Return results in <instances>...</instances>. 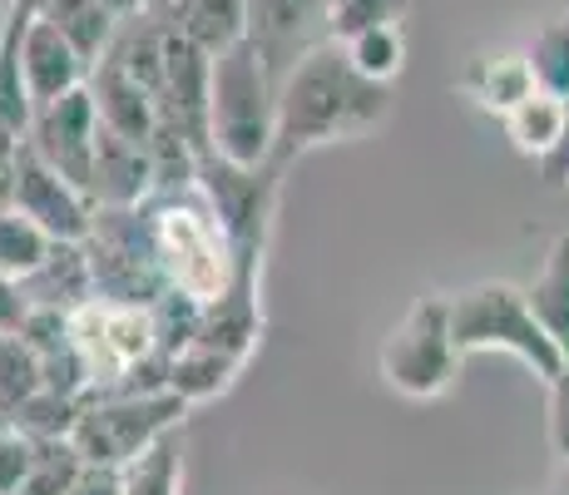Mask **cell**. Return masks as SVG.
<instances>
[{
	"mask_svg": "<svg viewBox=\"0 0 569 495\" xmlns=\"http://www.w3.org/2000/svg\"><path fill=\"white\" fill-rule=\"evenodd\" d=\"M0 426H10V422H6V416H0Z\"/></svg>",
	"mask_w": 569,
	"mask_h": 495,
	"instance_id": "cell-41",
	"label": "cell"
},
{
	"mask_svg": "<svg viewBox=\"0 0 569 495\" xmlns=\"http://www.w3.org/2000/svg\"><path fill=\"white\" fill-rule=\"evenodd\" d=\"M26 317H30V297H26V288H20V278L0 273V333L20 337Z\"/></svg>",
	"mask_w": 569,
	"mask_h": 495,
	"instance_id": "cell-33",
	"label": "cell"
},
{
	"mask_svg": "<svg viewBox=\"0 0 569 495\" xmlns=\"http://www.w3.org/2000/svg\"><path fill=\"white\" fill-rule=\"evenodd\" d=\"M40 16H46L50 26L84 55V65H90V70L109 55V46H114V36H119V26H124V20H119L114 10L104 6V0H50Z\"/></svg>",
	"mask_w": 569,
	"mask_h": 495,
	"instance_id": "cell-19",
	"label": "cell"
},
{
	"mask_svg": "<svg viewBox=\"0 0 569 495\" xmlns=\"http://www.w3.org/2000/svg\"><path fill=\"white\" fill-rule=\"evenodd\" d=\"M149 218H154L159 268L179 297L208 307L238 283V253L228 244L223 224H218V214L203 204L199 189L154 198V204H149Z\"/></svg>",
	"mask_w": 569,
	"mask_h": 495,
	"instance_id": "cell-3",
	"label": "cell"
},
{
	"mask_svg": "<svg viewBox=\"0 0 569 495\" xmlns=\"http://www.w3.org/2000/svg\"><path fill=\"white\" fill-rule=\"evenodd\" d=\"M560 491H565V495H569V476H565V486H560Z\"/></svg>",
	"mask_w": 569,
	"mask_h": 495,
	"instance_id": "cell-39",
	"label": "cell"
},
{
	"mask_svg": "<svg viewBox=\"0 0 569 495\" xmlns=\"http://www.w3.org/2000/svg\"><path fill=\"white\" fill-rule=\"evenodd\" d=\"M238 372H243V362L223 357V352H213V347L189 343L183 352H173L169 357V377H163V387H169L173 396H183L189 406H199V402L223 396L228 387H233Z\"/></svg>",
	"mask_w": 569,
	"mask_h": 495,
	"instance_id": "cell-21",
	"label": "cell"
},
{
	"mask_svg": "<svg viewBox=\"0 0 569 495\" xmlns=\"http://www.w3.org/2000/svg\"><path fill=\"white\" fill-rule=\"evenodd\" d=\"M119 491H124V471H114V466H90V461H84L80 476L70 481V491H64V495H119Z\"/></svg>",
	"mask_w": 569,
	"mask_h": 495,
	"instance_id": "cell-34",
	"label": "cell"
},
{
	"mask_svg": "<svg viewBox=\"0 0 569 495\" xmlns=\"http://www.w3.org/2000/svg\"><path fill=\"white\" fill-rule=\"evenodd\" d=\"M80 412H84L80 396H60V392L40 387L16 416H10V426L26 432L30 442H70L74 426H80Z\"/></svg>",
	"mask_w": 569,
	"mask_h": 495,
	"instance_id": "cell-25",
	"label": "cell"
},
{
	"mask_svg": "<svg viewBox=\"0 0 569 495\" xmlns=\"http://www.w3.org/2000/svg\"><path fill=\"white\" fill-rule=\"evenodd\" d=\"M565 109H569V99L550 95V90H535L530 99H520V105L510 109L500 125H506V139L525 154V159L540 164L545 154L560 145V135H565Z\"/></svg>",
	"mask_w": 569,
	"mask_h": 495,
	"instance_id": "cell-22",
	"label": "cell"
},
{
	"mask_svg": "<svg viewBox=\"0 0 569 495\" xmlns=\"http://www.w3.org/2000/svg\"><path fill=\"white\" fill-rule=\"evenodd\" d=\"M30 307H54V313H74L94 297V268L84 244H54L50 258L40 263L30 278H20Z\"/></svg>",
	"mask_w": 569,
	"mask_h": 495,
	"instance_id": "cell-17",
	"label": "cell"
},
{
	"mask_svg": "<svg viewBox=\"0 0 569 495\" xmlns=\"http://www.w3.org/2000/svg\"><path fill=\"white\" fill-rule=\"evenodd\" d=\"M461 352L451 343V307L441 293H426L401 313L377 352V377L407 402H436L461 377Z\"/></svg>",
	"mask_w": 569,
	"mask_h": 495,
	"instance_id": "cell-6",
	"label": "cell"
},
{
	"mask_svg": "<svg viewBox=\"0 0 569 495\" xmlns=\"http://www.w3.org/2000/svg\"><path fill=\"white\" fill-rule=\"evenodd\" d=\"M119 495H183V432L163 436L154 451L129 461Z\"/></svg>",
	"mask_w": 569,
	"mask_h": 495,
	"instance_id": "cell-24",
	"label": "cell"
},
{
	"mask_svg": "<svg viewBox=\"0 0 569 495\" xmlns=\"http://www.w3.org/2000/svg\"><path fill=\"white\" fill-rule=\"evenodd\" d=\"M16 6H26V10H36V16H40V10L50 6V0H16Z\"/></svg>",
	"mask_w": 569,
	"mask_h": 495,
	"instance_id": "cell-37",
	"label": "cell"
},
{
	"mask_svg": "<svg viewBox=\"0 0 569 495\" xmlns=\"http://www.w3.org/2000/svg\"><path fill=\"white\" fill-rule=\"evenodd\" d=\"M6 30H0V129L6 135H30L36 125V105H30V90H26V65H20V40H26V26L36 10L16 6L6 0Z\"/></svg>",
	"mask_w": 569,
	"mask_h": 495,
	"instance_id": "cell-18",
	"label": "cell"
},
{
	"mask_svg": "<svg viewBox=\"0 0 569 495\" xmlns=\"http://www.w3.org/2000/svg\"><path fill=\"white\" fill-rule=\"evenodd\" d=\"M10 208L26 214L36 228H46L54 244H84L94 234V214H100L90 194H80L70 179H60L30 145H20Z\"/></svg>",
	"mask_w": 569,
	"mask_h": 495,
	"instance_id": "cell-11",
	"label": "cell"
},
{
	"mask_svg": "<svg viewBox=\"0 0 569 495\" xmlns=\"http://www.w3.org/2000/svg\"><path fill=\"white\" fill-rule=\"evenodd\" d=\"M243 40L282 90V80L332 40V0H248Z\"/></svg>",
	"mask_w": 569,
	"mask_h": 495,
	"instance_id": "cell-10",
	"label": "cell"
},
{
	"mask_svg": "<svg viewBox=\"0 0 569 495\" xmlns=\"http://www.w3.org/2000/svg\"><path fill=\"white\" fill-rule=\"evenodd\" d=\"M20 135H6L0 129V208H10V189H16V164H20Z\"/></svg>",
	"mask_w": 569,
	"mask_h": 495,
	"instance_id": "cell-36",
	"label": "cell"
},
{
	"mask_svg": "<svg viewBox=\"0 0 569 495\" xmlns=\"http://www.w3.org/2000/svg\"><path fill=\"white\" fill-rule=\"evenodd\" d=\"M451 307V343L461 357H476V352H506L516 357L535 382L550 387L565 367V352L555 347V337L540 327V317L530 313V297L516 283H476V288L446 297Z\"/></svg>",
	"mask_w": 569,
	"mask_h": 495,
	"instance_id": "cell-2",
	"label": "cell"
},
{
	"mask_svg": "<svg viewBox=\"0 0 569 495\" xmlns=\"http://www.w3.org/2000/svg\"><path fill=\"white\" fill-rule=\"evenodd\" d=\"M84 456L74 451V442H36V471L20 481L16 495H64L70 481L80 476Z\"/></svg>",
	"mask_w": 569,
	"mask_h": 495,
	"instance_id": "cell-29",
	"label": "cell"
},
{
	"mask_svg": "<svg viewBox=\"0 0 569 495\" xmlns=\"http://www.w3.org/2000/svg\"><path fill=\"white\" fill-rule=\"evenodd\" d=\"M525 55H530V70L540 80V90L569 99V16H555Z\"/></svg>",
	"mask_w": 569,
	"mask_h": 495,
	"instance_id": "cell-28",
	"label": "cell"
},
{
	"mask_svg": "<svg viewBox=\"0 0 569 495\" xmlns=\"http://www.w3.org/2000/svg\"><path fill=\"white\" fill-rule=\"evenodd\" d=\"M6 10H10V6H0V30H6Z\"/></svg>",
	"mask_w": 569,
	"mask_h": 495,
	"instance_id": "cell-38",
	"label": "cell"
},
{
	"mask_svg": "<svg viewBox=\"0 0 569 495\" xmlns=\"http://www.w3.org/2000/svg\"><path fill=\"white\" fill-rule=\"evenodd\" d=\"M545 392H550V451L569 466V357Z\"/></svg>",
	"mask_w": 569,
	"mask_h": 495,
	"instance_id": "cell-32",
	"label": "cell"
},
{
	"mask_svg": "<svg viewBox=\"0 0 569 495\" xmlns=\"http://www.w3.org/2000/svg\"><path fill=\"white\" fill-rule=\"evenodd\" d=\"M30 471H36V442L16 426H0V495H16Z\"/></svg>",
	"mask_w": 569,
	"mask_h": 495,
	"instance_id": "cell-31",
	"label": "cell"
},
{
	"mask_svg": "<svg viewBox=\"0 0 569 495\" xmlns=\"http://www.w3.org/2000/svg\"><path fill=\"white\" fill-rule=\"evenodd\" d=\"M456 90H461L476 109L506 119L520 99H530L540 90V80H535V70H530V55L500 50V55H476V60L456 75Z\"/></svg>",
	"mask_w": 569,
	"mask_h": 495,
	"instance_id": "cell-16",
	"label": "cell"
},
{
	"mask_svg": "<svg viewBox=\"0 0 569 495\" xmlns=\"http://www.w3.org/2000/svg\"><path fill=\"white\" fill-rule=\"evenodd\" d=\"M90 95H94V115H100V125L109 135L149 149V139H154V129H159V99L149 95L144 85L129 80L119 65L100 60L90 70Z\"/></svg>",
	"mask_w": 569,
	"mask_h": 495,
	"instance_id": "cell-15",
	"label": "cell"
},
{
	"mask_svg": "<svg viewBox=\"0 0 569 495\" xmlns=\"http://www.w3.org/2000/svg\"><path fill=\"white\" fill-rule=\"evenodd\" d=\"M391 115V85H377L352 70L342 40L312 50L278 90V139H272V169L288 174L302 154L322 145L367 139Z\"/></svg>",
	"mask_w": 569,
	"mask_h": 495,
	"instance_id": "cell-1",
	"label": "cell"
},
{
	"mask_svg": "<svg viewBox=\"0 0 569 495\" xmlns=\"http://www.w3.org/2000/svg\"><path fill=\"white\" fill-rule=\"evenodd\" d=\"M40 387H46V372H40L36 352L26 347V337L0 333V416L10 422Z\"/></svg>",
	"mask_w": 569,
	"mask_h": 495,
	"instance_id": "cell-27",
	"label": "cell"
},
{
	"mask_svg": "<svg viewBox=\"0 0 569 495\" xmlns=\"http://www.w3.org/2000/svg\"><path fill=\"white\" fill-rule=\"evenodd\" d=\"M416 0H332V40H352L377 26H401Z\"/></svg>",
	"mask_w": 569,
	"mask_h": 495,
	"instance_id": "cell-30",
	"label": "cell"
},
{
	"mask_svg": "<svg viewBox=\"0 0 569 495\" xmlns=\"http://www.w3.org/2000/svg\"><path fill=\"white\" fill-rule=\"evenodd\" d=\"M278 139V85L262 70L248 40L213 60V95H208V154L243 169L272 164Z\"/></svg>",
	"mask_w": 569,
	"mask_h": 495,
	"instance_id": "cell-4",
	"label": "cell"
},
{
	"mask_svg": "<svg viewBox=\"0 0 569 495\" xmlns=\"http://www.w3.org/2000/svg\"><path fill=\"white\" fill-rule=\"evenodd\" d=\"M189 402L173 392H94L84 396L80 426H74V451L90 466L124 471L144 451H154L163 436L183 432Z\"/></svg>",
	"mask_w": 569,
	"mask_h": 495,
	"instance_id": "cell-5",
	"label": "cell"
},
{
	"mask_svg": "<svg viewBox=\"0 0 569 495\" xmlns=\"http://www.w3.org/2000/svg\"><path fill=\"white\" fill-rule=\"evenodd\" d=\"M342 50H347V60H352V70L377 85H397V75L407 70V30L401 26L362 30V36L342 40Z\"/></svg>",
	"mask_w": 569,
	"mask_h": 495,
	"instance_id": "cell-23",
	"label": "cell"
},
{
	"mask_svg": "<svg viewBox=\"0 0 569 495\" xmlns=\"http://www.w3.org/2000/svg\"><path fill=\"white\" fill-rule=\"evenodd\" d=\"M525 297H530V313L540 317V327L555 337V347L569 357V228L555 234L540 278L525 288Z\"/></svg>",
	"mask_w": 569,
	"mask_h": 495,
	"instance_id": "cell-20",
	"label": "cell"
},
{
	"mask_svg": "<svg viewBox=\"0 0 569 495\" xmlns=\"http://www.w3.org/2000/svg\"><path fill=\"white\" fill-rule=\"evenodd\" d=\"M50 248H54V238L46 228H36L26 214H16V208H0V273L30 278V273L50 258Z\"/></svg>",
	"mask_w": 569,
	"mask_h": 495,
	"instance_id": "cell-26",
	"label": "cell"
},
{
	"mask_svg": "<svg viewBox=\"0 0 569 495\" xmlns=\"http://www.w3.org/2000/svg\"><path fill=\"white\" fill-rule=\"evenodd\" d=\"M94 268V297L129 307H154L173 288L159 268L154 253V218L144 208H100L94 214V234L84 238Z\"/></svg>",
	"mask_w": 569,
	"mask_h": 495,
	"instance_id": "cell-7",
	"label": "cell"
},
{
	"mask_svg": "<svg viewBox=\"0 0 569 495\" xmlns=\"http://www.w3.org/2000/svg\"><path fill=\"white\" fill-rule=\"evenodd\" d=\"M20 65H26V90H30V105L36 115L54 99L74 95L90 85V65L84 55L50 26L46 16H30L26 26V40H20Z\"/></svg>",
	"mask_w": 569,
	"mask_h": 495,
	"instance_id": "cell-13",
	"label": "cell"
},
{
	"mask_svg": "<svg viewBox=\"0 0 569 495\" xmlns=\"http://www.w3.org/2000/svg\"><path fill=\"white\" fill-rule=\"evenodd\" d=\"M94 208H144L154 204V164H149L144 145H129V139L109 135L100 125L94 139Z\"/></svg>",
	"mask_w": 569,
	"mask_h": 495,
	"instance_id": "cell-14",
	"label": "cell"
},
{
	"mask_svg": "<svg viewBox=\"0 0 569 495\" xmlns=\"http://www.w3.org/2000/svg\"><path fill=\"white\" fill-rule=\"evenodd\" d=\"M540 179L550 184V189H569V109H565V135L560 145L540 159Z\"/></svg>",
	"mask_w": 569,
	"mask_h": 495,
	"instance_id": "cell-35",
	"label": "cell"
},
{
	"mask_svg": "<svg viewBox=\"0 0 569 495\" xmlns=\"http://www.w3.org/2000/svg\"><path fill=\"white\" fill-rule=\"evenodd\" d=\"M545 495H565V491H545Z\"/></svg>",
	"mask_w": 569,
	"mask_h": 495,
	"instance_id": "cell-40",
	"label": "cell"
},
{
	"mask_svg": "<svg viewBox=\"0 0 569 495\" xmlns=\"http://www.w3.org/2000/svg\"><path fill=\"white\" fill-rule=\"evenodd\" d=\"M70 347L80 352L84 372H90L94 392L129 387L134 372H144L159 357V323L154 307H129L90 297L84 307L70 313ZM90 392V396H94Z\"/></svg>",
	"mask_w": 569,
	"mask_h": 495,
	"instance_id": "cell-8",
	"label": "cell"
},
{
	"mask_svg": "<svg viewBox=\"0 0 569 495\" xmlns=\"http://www.w3.org/2000/svg\"><path fill=\"white\" fill-rule=\"evenodd\" d=\"M199 194L218 214L228 244L238 253V268H262V253L272 238V218H278V194H282V169L262 164V169H243L218 154L199 159Z\"/></svg>",
	"mask_w": 569,
	"mask_h": 495,
	"instance_id": "cell-9",
	"label": "cell"
},
{
	"mask_svg": "<svg viewBox=\"0 0 569 495\" xmlns=\"http://www.w3.org/2000/svg\"><path fill=\"white\" fill-rule=\"evenodd\" d=\"M94 139H100V115H94L90 85L64 99H54L36 115L26 145L50 164L60 179H70L80 194L94 189Z\"/></svg>",
	"mask_w": 569,
	"mask_h": 495,
	"instance_id": "cell-12",
	"label": "cell"
}]
</instances>
